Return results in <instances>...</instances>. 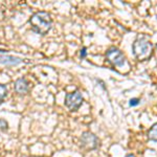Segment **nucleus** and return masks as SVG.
<instances>
[{
  "mask_svg": "<svg viewBox=\"0 0 157 157\" xmlns=\"http://www.w3.org/2000/svg\"><path fill=\"white\" fill-rule=\"evenodd\" d=\"M29 24L32 29L39 35H46L52 26V20L50 15L46 12H37L29 18Z\"/></svg>",
  "mask_w": 157,
  "mask_h": 157,
  "instance_id": "1",
  "label": "nucleus"
},
{
  "mask_svg": "<svg viewBox=\"0 0 157 157\" xmlns=\"http://www.w3.org/2000/svg\"><path fill=\"white\" fill-rule=\"evenodd\" d=\"M132 52L138 61H148L152 57L153 45L146 37H138L132 44Z\"/></svg>",
  "mask_w": 157,
  "mask_h": 157,
  "instance_id": "2",
  "label": "nucleus"
},
{
  "mask_svg": "<svg viewBox=\"0 0 157 157\" xmlns=\"http://www.w3.org/2000/svg\"><path fill=\"white\" fill-rule=\"evenodd\" d=\"M83 104V95L78 90L65 95V106L70 111H77Z\"/></svg>",
  "mask_w": 157,
  "mask_h": 157,
  "instance_id": "3",
  "label": "nucleus"
},
{
  "mask_svg": "<svg viewBox=\"0 0 157 157\" xmlns=\"http://www.w3.org/2000/svg\"><path fill=\"white\" fill-rule=\"evenodd\" d=\"M106 59L112 65L117 67H121L126 62V58L124 54L118 48H115V47H111V48H109L107 50V52H106Z\"/></svg>",
  "mask_w": 157,
  "mask_h": 157,
  "instance_id": "4",
  "label": "nucleus"
},
{
  "mask_svg": "<svg viewBox=\"0 0 157 157\" xmlns=\"http://www.w3.org/2000/svg\"><path fill=\"white\" fill-rule=\"evenodd\" d=\"M81 147L85 150H94L100 145V140L97 136L91 132H84L80 138Z\"/></svg>",
  "mask_w": 157,
  "mask_h": 157,
  "instance_id": "5",
  "label": "nucleus"
},
{
  "mask_svg": "<svg viewBox=\"0 0 157 157\" xmlns=\"http://www.w3.org/2000/svg\"><path fill=\"white\" fill-rule=\"evenodd\" d=\"M29 89V83L26 78H21L15 82V91L19 94H24Z\"/></svg>",
  "mask_w": 157,
  "mask_h": 157,
  "instance_id": "6",
  "label": "nucleus"
},
{
  "mask_svg": "<svg viewBox=\"0 0 157 157\" xmlns=\"http://www.w3.org/2000/svg\"><path fill=\"white\" fill-rule=\"evenodd\" d=\"M20 63H22V60L20 58L13 57V56H0V64L6 65V66H17Z\"/></svg>",
  "mask_w": 157,
  "mask_h": 157,
  "instance_id": "7",
  "label": "nucleus"
},
{
  "mask_svg": "<svg viewBox=\"0 0 157 157\" xmlns=\"http://www.w3.org/2000/svg\"><path fill=\"white\" fill-rule=\"evenodd\" d=\"M148 138L150 139V140L157 141V123L155 124V125H153V127L149 130Z\"/></svg>",
  "mask_w": 157,
  "mask_h": 157,
  "instance_id": "8",
  "label": "nucleus"
},
{
  "mask_svg": "<svg viewBox=\"0 0 157 157\" xmlns=\"http://www.w3.org/2000/svg\"><path fill=\"white\" fill-rule=\"evenodd\" d=\"M7 95V88L6 85L0 84V103H2V101L6 98Z\"/></svg>",
  "mask_w": 157,
  "mask_h": 157,
  "instance_id": "9",
  "label": "nucleus"
},
{
  "mask_svg": "<svg viewBox=\"0 0 157 157\" xmlns=\"http://www.w3.org/2000/svg\"><path fill=\"white\" fill-rule=\"evenodd\" d=\"M139 102H140V100L137 98H131L130 102H129V105L131 106V107H134V106H137Z\"/></svg>",
  "mask_w": 157,
  "mask_h": 157,
  "instance_id": "10",
  "label": "nucleus"
},
{
  "mask_svg": "<svg viewBox=\"0 0 157 157\" xmlns=\"http://www.w3.org/2000/svg\"><path fill=\"white\" fill-rule=\"evenodd\" d=\"M80 57H81V59H85V58L87 57V48H86V47H83V48L81 49Z\"/></svg>",
  "mask_w": 157,
  "mask_h": 157,
  "instance_id": "11",
  "label": "nucleus"
},
{
  "mask_svg": "<svg viewBox=\"0 0 157 157\" xmlns=\"http://www.w3.org/2000/svg\"><path fill=\"white\" fill-rule=\"evenodd\" d=\"M126 157H136L135 155H133V154H129V155H127Z\"/></svg>",
  "mask_w": 157,
  "mask_h": 157,
  "instance_id": "12",
  "label": "nucleus"
},
{
  "mask_svg": "<svg viewBox=\"0 0 157 157\" xmlns=\"http://www.w3.org/2000/svg\"><path fill=\"white\" fill-rule=\"evenodd\" d=\"M156 49H157V44H156Z\"/></svg>",
  "mask_w": 157,
  "mask_h": 157,
  "instance_id": "13",
  "label": "nucleus"
}]
</instances>
